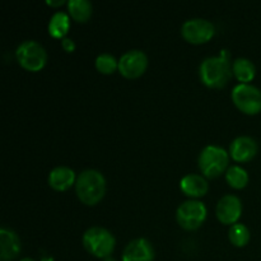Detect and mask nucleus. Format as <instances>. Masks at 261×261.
<instances>
[{"label":"nucleus","instance_id":"nucleus-1","mask_svg":"<svg viewBox=\"0 0 261 261\" xmlns=\"http://www.w3.org/2000/svg\"><path fill=\"white\" fill-rule=\"evenodd\" d=\"M232 73L233 71L229 63L228 50H222L221 55L218 56L205 58L199 68L201 82L211 88H221L226 86Z\"/></svg>","mask_w":261,"mask_h":261},{"label":"nucleus","instance_id":"nucleus-2","mask_svg":"<svg viewBox=\"0 0 261 261\" xmlns=\"http://www.w3.org/2000/svg\"><path fill=\"white\" fill-rule=\"evenodd\" d=\"M75 191L79 200L87 205H94L106 193V180L99 171L87 168L82 171L75 180Z\"/></svg>","mask_w":261,"mask_h":261},{"label":"nucleus","instance_id":"nucleus-3","mask_svg":"<svg viewBox=\"0 0 261 261\" xmlns=\"http://www.w3.org/2000/svg\"><path fill=\"white\" fill-rule=\"evenodd\" d=\"M115 244L114 234L103 227H91L83 234V245L87 251L101 259L110 257Z\"/></svg>","mask_w":261,"mask_h":261},{"label":"nucleus","instance_id":"nucleus-4","mask_svg":"<svg viewBox=\"0 0 261 261\" xmlns=\"http://www.w3.org/2000/svg\"><path fill=\"white\" fill-rule=\"evenodd\" d=\"M229 155L219 145H206L199 154V167L206 177H217L228 166Z\"/></svg>","mask_w":261,"mask_h":261},{"label":"nucleus","instance_id":"nucleus-5","mask_svg":"<svg viewBox=\"0 0 261 261\" xmlns=\"http://www.w3.org/2000/svg\"><path fill=\"white\" fill-rule=\"evenodd\" d=\"M17 59L20 65L31 71H37L45 66L47 54L45 47L35 40L23 41L17 47Z\"/></svg>","mask_w":261,"mask_h":261},{"label":"nucleus","instance_id":"nucleus-6","mask_svg":"<svg viewBox=\"0 0 261 261\" xmlns=\"http://www.w3.org/2000/svg\"><path fill=\"white\" fill-rule=\"evenodd\" d=\"M232 101L242 112L249 115L261 111V91L249 83H240L232 89Z\"/></svg>","mask_w":261,"mask_h":261},{"label":"nucleus","instance_id":"nucleus-7","mask_svg":"<svg viewBox=\"0 0 261 261\" xmlns=\"http://www.w3.org/2000/svg\"><path fill=\"white\" fill-rule=\"evenodd\" d=\"M178 224L185 229H196L206 218V208L201 201L191 199L178 205L176 211Z\"/></svg>","mask_w":261,"mask_h":261},{"label":"nucleus","instance_id":"nucleus-8","mask_svg":"<svg viewBox=\"0 0 261 261\" xmlns=\"http://www.w3.org/2000/svg\"><path fill=\"white\" fill-rule=\"evenodd\" d=\"M216 32L213 23L204 18H191L181 27L184 38L191 43H204L211 40Z\"/></svg>","mask_w":261,"mask_h":261},{"label":"nucleus","instance_id":"nucleus-9","mask_svg":"<svg viewBox=\"0 0 261 261\" xmlns=\"http://www.w3.org/2000/svg\"><path fill=\"white\" fill-rule=\"evenodd\" d=\"M148 66V56L144 51L133 50L126 51L119 60V70L126 78H137L142 75Z\"/></svg>","mask_w":261,"mask_h":261},{"label":"nucleus","instance_id":"nucleus-10","mask_svg":"<svg viewBox=\"0 0 261 261\" xmlns=\"http://www.w3.org/2000/svg\"><path fill=\"white\" fill-rule=\"evenodd\" d=\"M242 213V203L239 196L224 195L219 199L217 203L216 214L219 221L224 224H234L237 223V219L240 218Z\"/></svg>","mask_w":261,"mask_h":261},{"label":"nucleus","instance_id":"nucleus-11","mask_svg":"<svg viewBox=\"0 0 261 261\" xmlns=\"http://www.w3.org/2000/svg\"><path fill=\"white\" fill-rule=\"evenodd\" d=\"M154 260V249L147 239L132 240L125 246L122 252V261H153Z\"/></svg>","mask_w":261,"mask_h":261},{"label":"nucleus","instance_id":"nucleus-12","mask_svg":"<svg viewBox=\"0 0 261 261\" xmlns=\"http://www.w3.org/2000/svg\"><path fill=\"white\" fill-rule=\"evenodd\" d=\"M257 149L259 147L254 138L241 135L232 140L229 145V154L237 162H247L256 155Z\"/></svg>","mask_w":261,"mask_h":261},{"label":"nucleus","instance_id":"nucleus-13","mask_svg":"<svg viewBox=\"0 0 261 261\" xmlns=\"http://www.w3.org/2000/svg\"><path fill=\"white\" fill-rule=\"evenodd\" d=\"M20 240L13 229L8 227L0 228V257L3 261L12 260L19 255Z\"/></svg>","mask_w":261,"mask_h":261},{"label":"nucleus","instance_id":"nucleus-14","mask_svg":"<svg viewBox=\"0 0 261 261\" xmlns=\"http://www.w3.org/2000/svg\"><path fill=\"white\" fill-rule=\"evenodd\" d=\"M75 180V172L66 166H58V167L53 168L48 173V184H50L51 188L59 191L69 189Z\"/></svg>","mask_w":261,"mask_h":261},{"label":"nucleus","instance_id":"nucleus-15","mask_svg":"<svg viewBox=\"0 0 261 261\" xmlns=\"http://www.w3.org/2000/svg\"><path fill=\"white\" fill-rule=\"evenodd\" d=\"M181 190L189 196H198L205 195L208 191V182L204 178V176L196 175V173H189V175L184 176L180 181Z\"/></svg>","mask_w":261,"mask_h":261},{"label":"nucleus","instance_id":"nucleus-16","mask_svg":"<svg viewBox=\"0 0 261 261\" xmlns=\"http://www.w3.org/2000/svg\"><path fill=\"white\" fill-rule=\"evenodd\" d=\"M232 71L241 83H247L254 79L255 74H256V68L250 59L239 58L232 64Z\"/></svg>","mask_w":261,"mask_h":261},{"label":"nucleus","instance_id":"nucleus-17","mask_svg":"<svg viewBox=\"0 0 261 261\" xmlns=\"http://www.w3.org/2000/svg\"><path fill=\"white\" fill-rule=\"evenodd\" d=\"M69 27H70L69 15L65 12H56L54 13L48 22V33L53 37L63 40L64 36L68 33Z\"/></svg>","mask_w":261,"mask_h":261},{"label":"nucleus","instance_id":"nucleus-18","mask_svg":"<svg viewBox=\"0 0 261 261\" xmlns=\"http://www.w3.org/2000/svg\"><path fill=\"white\" fill-rule=\"evenodd\" d=\"M92 3L89 0H68V10L71 18L78 22H86L92 15Z\"/></svg>","mask_w":261,"mask_h":261},{"label":"nucleus","instance_id":"nucleus-19","mask_svg":"<svg viewBox=\"0 0 261 261\" xmlns=\"http://www.w3.org/2000/svg\"><path fill=\"white\" fill-rule=\"evenodd\" d=\"M226 180L232 188L242 189L249 182V173L241 166H231L226 172Z\"/></svg>","mask_w":261,"mask_h":261},{"label":"nucleus","instance_id":"nucleus-20","mask_svg":"<svg viewBox=\"0 0 261 261\" xmlns=\"http://www.w3.org/2000/svg\"><path fill=\"white\" fill-rule=\"evenodd\" d=\"M229 240L234 246H246L250 241V231L244 223H234L232 224L228 231Z\"/></svg>","mask_w":261,"mask_h":261},{"label":"nucleus","instance_id":"nucleus-21","mask_svg":"<svg viewBox=\"0 0 261 261\" xmlns=\"http://www.w3.org/2000/svg\"><path fill=\"white\" fill-rule=\"evenodd\" d=\"M96 68L103 74H111L119 68V60L109 53L99 54L96 59Z\"/></svg>","mask_w":261,"mask_h":261},{"label":"nucleus","instance_id":"nucleus-22","mask_svg":"<svg viewBox=\"0 0 261 261\" xmlns=\"http://www.w3.org/2000/svg\"><path fill=\"white\" fill-rule=\"evenodd\" d=\"M61 46H63L64 50L68 51V53H73V51L75 50V42H74L71 38L68 37H64L63 40H61Z\"/></svg>","mask_w":261,"mask_h":261},{"label":"nucleus","instance_id":"nucleus-23","mask_svg":"<svg viewBox=\"0 0 261 261\" xmlns=\"http://www.w3.org/2000/svg\"><path fill=\"white\" fill-rule=\"evenodd\" d=\"M47 4L53 5V7H58V5L64 4V0H58V2H53V0H47Z\"/></svg>","mask_w":261,"mask_h":261},{"label":"nucleus","instance_id":"nucleus-24","mask_svg":"<svg viewBox=\"0 0 261 261\" xmlns=\"http://www.w3.org/2000/svg\"><path fill=\"white\" fill-rule=\"evenodd\" d=\"M20 261H35V260H33L32 257H23V259Z\"/></svg>","mask_w":261,"mask_h":261},{"label":"nucleus","instance_id":"nucleus-25","mask_svg":"<svg viewBox=\"0 0 261 261\" xmlns=\"http://www.w3.org/2000/svg\"><path fill=\"white\" fill-rule=\"evenodd\" d=\"M102 261H116V260L112 259V257H106V259H103Z\"/></svg>","mask_w":261,"mask_h":261}]
</instances>
